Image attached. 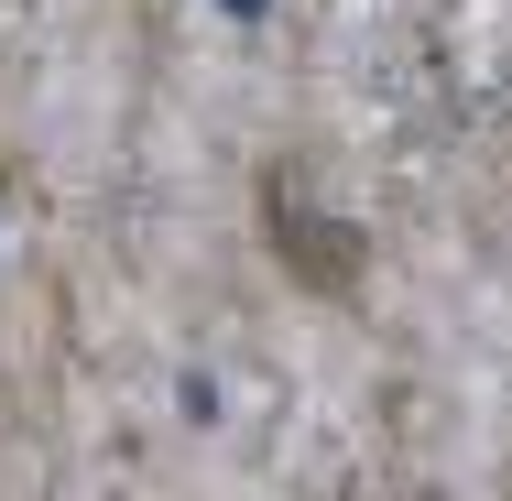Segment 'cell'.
I'll return each mask as SVG.
<instances>
[{"instance_id":"cell-1","label":"cell","mask_w":512,"mask_h":501,"mask_svg":"<svg viewBox=\"0 0 512 501\" xmlns=\"http://www.w3.org/2000/svg\"><path fill=\"white\" fill-rule=\"evenodd\" d=\"M262 240H273L284 284H306V295H349L360 284V229L338 207H316L306 164H273L262 175Z\"/></svg>"},{"instance_id":"cell-2","label":"cell","mask_w":512,"mask_h":501,"mask_svg":"<svg viewBox=\"0 0 512 501\" xmlns=\"http://www.w3.org/2000/svg\"><path fill=\"white\" fill-rule=\"evenodd\" d=\"M229 11H262V0H229Z\"/></svg>"}]
</instances>
